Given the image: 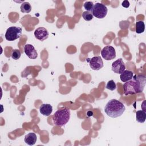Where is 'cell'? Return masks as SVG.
<instances>
[{"label":"cell","mask_w":146,"mask_h":146,"mask_svg":"<svg viewBox=\"0 0 146 146\" xmlns=\"http://www.w3.org/2000/svg\"><path fill=\"white\" fill-rule=\"evenodd\" d=\"M21 55V51L18 49H14L12 51L11 57L14 60H18L20 58Z\"/></svg>","instance_id":"18"},{"label":"cell","mask_w":146,"mask_h":146,"mask_svg":"<svg viewBox=\"0 0 146 146\" xmlns=\"http://www.w3.org/2000/svg\"><path fill=\"white\" fill-rule=\"evenodd\" d=\"M101 55L106 60H111L115 58L116 51L113 47L111 46H105L101 51Z\"/></svg>","instance_id":"6"},{"label":"cell","mask_w":146,"mask_h":146,"mask_svg":"<svg viewBox=\"0 0 146 146\" xmlns=\"http://www.w3.org/2000/svg\"><path fill=\"white\" fill-rule=\"evenodd\" d=\"M125 69V65L121 58L114 61L112 64V71L116 74H121Z\"/></svg>","instance_id":"8"},{"label":"cell","mask_w":146,"mask_h":146,"mask_svg":"<svg viewBox=\"0 0 146 146\" xmlns=\"http://www.w3.org/2000/svg\"><path fill=\"white\" fill-rule=\"evenodd\" d=\"M108 9L106 6L101 3H96L92 11L93 16L99 19L104 18L107 14Z\"/></svg>","instance_id":"5"},{"label":"cell","mask_w":146,"mask_h":146,"mask_svg":"<svg viewBox=\"0 0 146 146\" xmlns=\"http://www.w3.org/2000/svg\"><path fill=\"white\" fill-rule=\"evenodd\" d=\"M31 10V6L30 3L24 2L21 4V11L23 13H29Z\"/></svg>","instance_id":"15"},{"label":"cell","mask_w":146,"mask_h":146,"mask_svg":"<svg viewBox=\"0 0 146 146\" xmlns=\"http://www.w3.org/2000/svg\"><path fill=\"white\" fill-rule=\"evenodd\" d=\"M132 71L129 70H124L121 74H120V80L123 82H126L131 80L133 78Z\"/></svg>","instance_id":"13"},{"label":"cell","mask_w":146,"mask_h":146,"mask_svg":"<svg viewBox=\"0 0 146 146\" xmlns=\"http://www.w3.org/2000/svg\"><path fill=\"white\" fill-rule=\"evenodd\" d=\"M125 110V107L123 103L116 100H110L105 106L104 112L110 117L116 118L122 115Z\"/></svg>","instance_id":"2"},{"label":"cell","mask_w":146,"mask_h":146,"mask_svg":"<svg viewBox=\"0 0 146 146\" xmlns=\"http://www.w3.org/2000/svg\"><path fill=\"white\" fill-rule=\"evenodd\" d=\"M36 140H37V137L35 133H29L25 136L24 141L27 144L29 145H33L35 144Z\"/></svg>","instance_id":"12"},{"label":"cell","mask_w":146,"mask_h":146,"mask_svg":"<svg viewBox=\"0 0 146 146\" xmlns=\"http://www.w3.org/2000/svg\"><path fill=\"white\" fill-rule=\"evenodd\" d=\"M24 51L26 55L30 59H35L38 56V53L34 47L30 44H27L24 47Z\"/></svg>","instance_id":"10"},{"label":"cell","mask_w":146,"mask_h":146,"mask_svg":"<svg viewBox=\"0 0 146 146\" xmlns=\"http://www.w3.org/2000/svg\"><path fill=\"white\" fill-rule=\"evenodd\" d=\"M146 119V113L142 110L136 111V120L140 123H143Z\"/></svg>","instance_id":"14"},{"label":"cell","mask_w":146,"mask_h":146,"mask_svg":"<svg viewBox=\"0 0 146 146\" xmlns=\"http://www.w3.org/2000/svg\"><path fill=\"white\" fill-rule=\"evenodd\" d=\"M82 17L86 21H90L93 19V15L88 11H84L82 14Z\"/></svg>","instance_id":"17"},{"label":"cell","mask_w":146,"mask_h":146,"mask_svg":"<svg viewBox=\"0 0 146 146\" xmlns=\"http://www.w3.org/2000/svg\"><path fill=\"white\" fill-rule=\"evenodd\" d=\"M39 111L43 116H48L52 113V107L50 104H42L39 107Z\"/></svg>","instance_id":"11"},{"label":"cell","mask_w":146,"mask_h":146,"mask_svg":"<svg viewBox=\"0 0 146 146\" xmlns=\"http://www.w3.org/2000/svg\"><path fill=\"white\" fill-rule=\"evenodd\" d=\"M121 5H122V6L124 7L128 8V7H129V2L128 1H127V0L124 1L122 2Z\"/></svg>","instance_id":"21"},{"label":"cell","mask_w":146,"mask_h":146,"mask_svg":"<svg viewBox=\"0 0 146 146\" xmlns=\"http://www.w3.org/2000/svg\"><path fill=\"white\" fill-rule=\"evenodd\" d=\"M145 30V25L143 21H139L136 23V32L137 34L143 33Z\"/></svg>","instance_id":"16"},{"label":"cell","mask_w":146,"mask_h":146,"mask_svg":"<svg viewBox=\"0 0 146 146\" xmlns=\"http://www.w3.org/2000/svg\"><path fill=\"white\" fill-rule=\"evenodd\" d=\"M106 88L111 91H113L116 88V83L114 82V81L113 80H111L108 82L107 84H106Z\"/></svg>","instance_id":"19"},{"label":"cell","mask_w":146,"mask_h":146,"mask_svg":"<svg viewBox=\"0 0 146 146\" xmlns=\"http://www.w3.org/2000/svg\"><path fill=\"white\" fill-rule=\"evenodd\" d=\"M89 62L90 67L93 70L98 71L100 70L103 67V62L100 56H94L91 59H87Z\"/></svg>","instance_id":"7"},{"label":"cell","mask_w":146,"mask_h":146,"mask_svg":"<svg viewBox=\"0 0 146 146\" xmlns=\"http://www.w3.org/2000/svg\"><path fill=\"white\" fill-rule=\"evenodd\" d=\"M22 35V29L19 27L11 26L8 28L5 33V38L7 40L13 41L19 38Z\"/></svg>","instance_id":"4"},{"label":"cell","mask_w":146,"mask_h":146,"mask_svg":"<svg viewBox=\"0 0 146 146\" xmlns=\"http://www.w3.org/2000/svg\"><path fill=\"white\" fill-rule=\"evenodd\" d=\"M145 76L143 75H135L131 80L126 82L123 84L124 94L133 95L143 92L145 86Z\"/></svg>","instance_id":"1"},{"label":"cell","mask_w":146,"mask_h":146,"mask_svg":"<svg viewBox=\"0 0 146 146\" xmlns=\"http://www.w3.org/2000/svg\"><path fill=\"white\" fill-rule=\"evenodd\" d=\"M70 118V110L67 107L57 110L52 116V121L55 125L63 127L65 125Z\"/></svg>","instance_id":"3"},{"label":"cell","mask_w":146,"mask_h":146,"mask_svg":"<svg viewBox=\"0 0 146 146\" xmlns=\"http://www.w3.org/2000/svg\"><path fill=\"white\" fill-rule=\"evenodd\" d=\"M48 35L49 34L47 30L43 27H39L37 28L34 31L35 37L40 41H44L47 39Z\"/></svg>","instance_id":"9"},{"label":"cell","mask_w":146,"mask_h":146,"mask_svg":"<svg viewBox=\"0 0 146 146\" xmlns=\"http://www.w3.org/2000/svg\"><path fill=\"white\" fill-rule=\"evenodd\" d=\"M94 3L93 2H86L84 3V8L87 10V11H88V12H92V10H93V8H94Z\"/></svg>","instance_id":"20"}]
</instances>
